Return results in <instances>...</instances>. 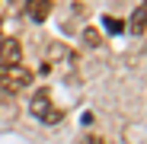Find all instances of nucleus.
I'll return each mask as SVG.
<instances>
[{
    "mask_svg": "<svg viewBox=\"0 0 147 144\" xmlns=\"http://www.w3.org/2000/svg\"><path fill=\"white\" fill-rule=\"evenodd\" d=\"M32 83V70L22 67V64H10V67H0V90L3 93H19Z\"/></svg>",
    "mask_w": 147,
    "mask_h": 144,
    "instance_id": "nucleus-1",
    "label": "nucleus"
},
{
    "mask_svg": "<svg viewBox=\"0 0 147 144\" xmlns=\"http://www.w3.org/2000/svg\"><path fill=\"white\" fill-rule=\"evenodd\" d=\"M29 112L35 115V118H42V122H58L61 118V112L51 106V90H38L35 96H32V103H29Z\"/></svg>",
    "mask_w": 147,
    "mask_h": 144,
    "instance_id": "nucleus-2",
    "label": "nucleus"
},
{
    "mask_svg": "<svg viewBox=\"0 0 147 144\" xmlns=\"http://www.w3.org/2000/svg\"><path fill=\"white\" fill-rule=\"evenodd\" d=\"M22 64V45L19 39H0V67Z\"/></svg>",
    "mask_w": 147,
    "mask_h": 144,
    "instance_id": "nucleus-3",
    "label": "nucleus"
},
{
    "mask_svg": "<svg viewBox=\"0 0 147 144\" xmlns=\"http://www.w3.org/2000/svg\"><path fill=\"white\" fill-rule=\"evenodd\" d=\"M74 51L70 48H64V45H48V64L51 67H74Z\"/></svg>",
    "mask_w": 147,
    "mask_h": 144,
    "instance_id": "nucleus-4",
    "label": "nucleus"
},
{
    "mask_svg": "<svg viewBox=\"0 0 147 144\" xmlns=\"http://www.w3.org/2000/svg\"><path fill=\"white\" fill-rule=\"evenodd\" d=\"M26 13L32 22H45L51 16V0H26Z\"/></svg>",
    "mask_w": 147,
    "mask_h": 144,
    "instance_id": "nucleus-5",
    "label": "nucleus"
},
{
    "mask_svg": "<svg viewBox=\"0 0 147 144\" xmlns=\"http://www.w3.org/2000/svg\"><path fill=\"white\" fill-rule=\"evenodd\" d=\"M128 29L134 32V35H141V32H147V0L131 13V19H128Z\"/></svg>",
    "mask_w": 147,
    "mask_h": 144,
    "instance_id": "nucleus-6",
    "label": "nucleus"
},
{
    "mask_svg": "<svg viewBox=\"0 0 147 144\" xmlns=\"http://www.w3.org/2000/svg\"><path fill=\"white\" fill-rule=\"evenodd\" d=\"M83 42H86V45H99V32H96V29H86V32H83Z\"/></svg>",
    "mask_w": 147,
    "mask_h": 144,
    "instance_id": "nucleus-7",
    "label": "nucleus"
},
{
    "mask_svg": "<svg viewBox=\"0 0 147 144\" xmlns=\"http://www.w3.org/2000/svg\"><path fill=\"white\" fill-rule=\"evenodd\" d=\"M106 26H109V32H121L125 22H121V19H106Z\"/></svg>",
    "mask_w": 147,
    "mask_h": 144,
    "instance_id": "nucleus-8",
    "label": "nucleus"
},
{
    "mask_svg": "<svg viewBox=\"0 0 147 144\" xmlns=\"http://www.w3.org/2000/svg\"><path fill=\"white\" fill-rule=\"evenodd\" d=\"M83 144H102V138H96V135H90V138H83Z\"/></svg>",
    "mask_w": 147,
    "mask_h": 144,
    "instance_id": "nucleus-9",
    "label": "nucleus"
},
{
    "mask_svg": "<svg viewBox=\"0 0 147 144\" xmlns=\"http://www.w3.org/2000/svg\"><path fill=\"white\" fill-rule=\"evenodd\" d=\"M0 16H3V3H0Z\"/></svg>",
    "mask_w": 147,
    "mask_h": 144,
    "instance_id": "nucleus-10",
    "label": "nucleus"
}]
</instances>
